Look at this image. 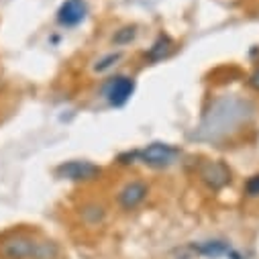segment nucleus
I'll return each mask as SVG.
<instances>
[{"instance_id":"nucleus-6","label":"nucleus","mask_w":259,"mask_h":259,"mask_svg":"<svg viewBox=\"0 0 259 259\" xmlns=\"http://www.w3.org/2000/svg\"><path fill=\"white\" fill-rule=\"evenodd\" d=\"M198 178L208 190L219 192V190H223L225 186L231 184V169L225 161L206 159L198 165Z\"/></svg>"},{"instance_id":"nucleus-12","label":"nucleus","mask_w":259,"mask_h":259,"mask_svg":"<svg viewBox=\"0 0 259 259\" xmlns=\"http://www.w3.org/2000/svg\"><path fill=\"white\" fill-rule=\"evenodd\" d=\"M135 37H137V27L135 25H126V27L118 29L112 35V43L114 45H128L131 41H135Z\"/></svg>"},{"instance_id":"nucleus-14","label":"nucleus","mask_w":259,"mask_h":259,"mask_svg":"<svg viewBox=\"0 0 259 259\" xmlns=\"http://www.w3.org/2000/svg\"><path fill=\"white\" fill-rule=\"evenodd\" d=\"M243 192L247 198H259V174H253L251 178H247Z\"/></svg>"},{"instance_id":"nucleus-5","label":"nucleus","mask_w":259,"mask_h":259,"mask_svg":"<svg viewBox=\"0 0 259 259\" xmlns=\"http://www.w3.org/2000/svg\"><path fill=\"white\" fill-rule=\"evenodd\" d=\"M149 196V184L143 182V180H128L120 186V190L116 192V204L131 212V210H137Z\"/></svg>"},{"instance_id":"nucleus-10","label":"nucleus","mask_w":259,"mask_h":259,"mask_svg":"<svg viewBox=\"0 0 259 259\" xmlns=\"http://www.w3.org/2000/svg\"><path fill=\"white\" fill-rule=\"evenodd\" d=\"M171 51H174V41H171V37L165 35V33H159V35L155 37V41L151 43V47L145 51V59H147L149 63H157V61H161V59H167V57L171 55Z\"/></svg>"},{"instance_id":"nucleus-15","label":"nucleus","mask_w":259,"mask_h":259,"mask_svg":"<svg viewBox=\"0 0 259 259\" xmlns=\"http://www.w3.org/2000/svg\"><path fill=\"white\" fill-rule=\"evenodd\" d=\"M247 84H249V88L251 90H255V92H259V66L251 72V76H249V80H247Z\"/></svg>"},{"instance_id":"nucleus-3","label":"nucleus","mask_w":259,"mask_h":259,"mask_svg":"<svg viewBox=\"0 0 259 259\" xmlns=\"http://www.w3.org/2000/svg\"><path fill=\"white\" fill-rule=\"evenodd\" d=\"M133 94H135V80L131 76L116 74V76H110L102 84V96L108 102V106H112V108L124 106L131 100Z\"/></svg>"},{"instance_id":"nucleus-7","label":"nucleus","mask_w":259,"mask_h":259,"mask_svg":"<svg viewBox=\"0 0 259 259\" xmlns=\"http://www.w3.org/2000/svg\"><path fill=\"white\" fill-rule=\"evenodd\" d=\"M88 17V3L86 0H66L61 3V7L57 9V25L66 27V29H72V27H78L86 21Z\"/></svg>"},{"instance_id":"nucleus-4","label":"nucleus","mask_w":259,"mask_h":259,"mask_svg":"<svg viewBox=\"0 0 259 259\" xmlns=\"http://www.w3.org/2000/svg\"><path fill=\"white\" fill-rule=\"evenodd\" d=\"M102 174L100 165L88 161V159H72L63 161L55 167V176L68 182H94Z\"/></svg>"},{"instance_id":"nucleus-1","label":"nucleus","mask_w":259,"mask_h":259,"mask_svg":"<svg viewBox=\"0 0 259 259\" xmlns=\"http://www.w3.org/2000/svg\"><path fill=\"white\" fill-rule=\"evenodd\" d=\"M180 157V149L169 145V143H161V141H155V143H149L145 145L143 149H135L131 153H124L118 157V161L122 163L124 159H133L131 163L139 161L147 167H153V169H163V167H169L176 163V159Z\"/></svg>"},{"instance_id":"nucleus-11","label":"nucleus","mask_w":259,"mask_h":259,"mask_svg":"<svg viewBox=\"0 0 259 259\" xmlns=\"http://www.w3.org/2000/svg\"><path fill=\"white\" fill-rule=\"evenodd\" d=\"M120 57H122V53H120V51L108 53V55L100 57V59L94 63V66H92V70H94L96 74H104V72H108L110 68H114V66H116V61H120Z\"/></svg>"},{"instance_id":"nucleus-13","label":"nucleus","mask_w":259,"mask_h":259,"mask_svg":"<svg viewBox=\"0 0 259 259\" xmlns=\"http://www.w3.org/2000/svg\"><path fill=\"white\" fill-rule=\"evenodd\" d=\"M57 257H59V247L53 241H39L35 259H57Z\"/></svg>"},{"instance_id":"nucleus-9","label":"nucleus","mask_w":259,"mask_h":259,"mask_svg":"<svg viewBox=\"0 0 259 259\" xmlns=\"http://www.w3.org/2000/svg\"><path fill=\"white\" fill-rule=\"evenodd\" d=\"M106 206L98 200H88L80 206V219L86 227H100L104 221H106Z\"/></svg>"},{"instance_id":"nucleus-2","label":"nucleus","mask_w":259,"mask_h":259,"mask_svg":"<svg viewBox=\"0 0 259 259\" xmlns=\"http://www.w3.org/2000/svg\"><path fill=\"white\" fill-rule=\"evenodd\" d=\"M39 241L29 233H9L0 239V259H35Z\"/></svg>"},{"instance_id":"nucleus-8","label":"nucleus","mask_w":259,"mask_h":259,"mask_svg":"<svg viewBox=\"0 0 259 259\" xmlns=\"http://www.w3.org/2000/svg\"><path fill=\"white\" fill-rule=\"evenodd\" d=\"M188 251H190V255H200V257H206V259H219V257H229L233 247H231L229 241L208 239V241L188 245Z\"/></svg>"}]
</instances>
